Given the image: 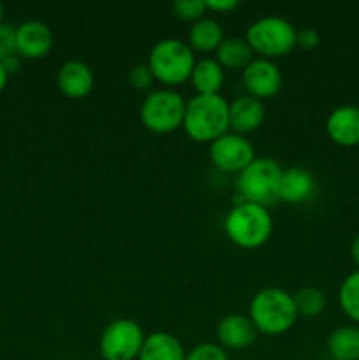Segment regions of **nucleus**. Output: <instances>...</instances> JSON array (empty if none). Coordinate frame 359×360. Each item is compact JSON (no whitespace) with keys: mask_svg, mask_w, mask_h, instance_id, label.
Wrapping results in <instances>:
<instances>
[{"mask_svg":"<svg viewBox=\"0 0 359 360\" xmlns=\"http://www.w3.org/2000/svg\"><path fill=\"white\" fill-rule=\"evenodd\" d=\"M224 232L229 241L245 250L260 248L273 234V217L267 207L245 202L238 197L224 218Z\"/></svg>","mask_w":359,"mask_h":360,"instance_id":"f257e3e1","label":"nucleus"},{"mask_svg":"<svg viewBox=\"0 0 359 360\" xmlns=\"http://www.w3.org/2000/svg\"><path fill=\"white\" fill-rule=\"evenodd\" d=\"M182 127L196 143H213L229 132V102L220 94H196L187 101Z\"/></svg>","mask_w":359,"mask_h":360,"instance_id":"f03ea898","label":"nucleus"},{"mask_svg":"<svg viewBox=\"0 0 359 360\" xmlns=\"http://www.w3.org/2000/svg\"><path fill=\"white\" fill-rule=\"evenodd\" d=\"M248 319L256 326L257 333L266 336L287 333L298 320L294 297L284 288H260L250 301Z\"/></svg>","mask_w":359,"mask_h":360,"instance_id":"7ed1b4c3","label":"nucleus"},{"mask_svg":"<svg viewBox=\"0 0 359 360\" xmlns=\"http://www.w3.org/2000/svg\"><path fill=\"white\" fill-rule=\"evenodd\" d=\"M146 65L150 67L155 81L165 86H176L190 79L196 56L185 41L168 37L155 42L148 55Z\"/></svg>","mask_w":359,"mask_h":360,"instance_id":"20e7f679","label":"nucleus"},{"mask_svg":"<svg viewBox=\"0 0 359 360\" xmlns=\"http://www.w3.org/2000/svg\"><path fill=\"white\" fill-rule=\"evenodd\" d=\"M284 167L271 157H256L236 178L238 197L245 202L271 206L278 200Z\"/></svg>","mask_w":359,"mask_h":360,"instance_id":"39448f33","label":"nucleus"},{"mask_svg":"<svg viewBox=\"0 0 359 360\" xmlns=\"http://www.w3.org/2000/svg\"><path fill=\"white\" fill-rule=\"evenodd\" d=\"M296 32L298 28L289 20L282 16H263L257 18L248 25L245 41L253 53L260 58H278L296 48Z\"/></svg>","mask_w":359,"mask_h":360,"instance_id":"423d86ee","label":"nucleus"},{"mask_svg":"<svg viewBox=\"0 0 359 360\" xmlns=\"http://www.w3.org/2000/svg\"><path fill=\"white\" fill-rule=\"evenodd\" d=\"M187 101L172 88L153 90L141 104V122L150 132L171 134L183 125Z\"/></svg>","mask_w":359,"mask_h":360,"instance_id":"0eeeda50","label":"nucleus"},{"mask_svg":"<svg viewBox=\"0 0 359 360\" xmlns=\"http://www.w3.org/2000/svg\"><path fill=\"white\" fill-rule=\"evenodd\" d=\"M144 333L136 320L116 319L104 327L99 350L104 360H136L144 343Z\"/></svg>","mask_w":359,"mask_h":360,"instance_id":"6e6552de","label":"nucleus"},{"mask_svg":"<svg viewBox=\"0 0 359 360\" xmlns=\"http://www.w3.org/2000/svg\"><path fill=\"white\" fill-rule=\"evenodd\" d=\"M210 158L217 169L222 172H234L239 174L256 158V150L246 136L236 132H225L210 143Z\"/></svg>","mask_w":359,"mask_h":360,"instance_id":"1a4fd4ad","label":"nucleus"},{"mask_svg":"<svg viewBox=\"0 0 359 360\" xmlns=\"http://www.w3.org/2000/svg\"><path fill=\"white\" fill-rule=\"evenodd\" d=\"M241 81L246 94L259 101L275 97L282 88V70L273 60L253 58L241 70Z\"/></svg>","mask_w":359,"mask_h":360,"instance_id":"9d476101","label":"nucleus"},{"mask_svg":"<svg viewBox=\"0 0 359 360\" xmlns=\"http://www.w3.org/2000/svg\"><path fill=\"white\" fill-rule=\"evenodd\" d=\"M53 48V32L44 21L27 20L16 27V55L37 60Z\"/></svg>","mask_w":359,"mask_h":360,"instance_id":"9b49d317","label":"nucleus"},{"mask_svg":"<svg viewBox=\"0 0 359 360\" xmlns=\"http://www.w3.org/2000/svg\"><path fill=\"white\" fill-rule=\"evenodd\" d=\"M257 334L252 320L241 313L225 315L217 326V340L224 350H245L256 343Z\"/></svg>","mask_w":359,"mask_h":360,"instance_id":"f8f14e48","label":"nucleus"},{"mask_svg":"<svg viewBox=\"0 0 359 360\" xmlns=\"http://www.w3.org/2000/svg\"><path fill=\"white\" fill-rule=\"evenodd\" d=\"M326 132L334 144L344 148L359 146V108L338 105L326 120Z\"/></svg>","mask_w":359,"mask_h":360,"instance_id":"ddd939ff","label":"nucleus"},{"mask_svg":"<svg viewBox=\"0 0 359 360\" xmlns=\"http://www.w3.org/2000/svg\"><path fill=\"white\" fill-rule=\"evenodd\" d=\"M266 118V108L263 101L252 97V95H241L229 102V130L236 134L246 136L256 132L263 125Z\"/></svg>","mask_w":359,"mask_h":360,"instance_id":"4468645a","label":"nucleus"},{"mask_svg":"<svg viewBox=\"0 0 359 360\" xmlns=\"http://www.w3.org/2000/svg\"><path fill=\"white\" fill-rule=\"evenodd\" d=\"M317 181L312 172L303 165L284 169L278 188V200L287 204H305L315 195Z\"/></svg>","mask_w":359,"mask_h":360,"instance_id":"2eb2a0df","label":"nucleus"},{"mask_svg":"<svg viewBox=\"0 0 359 360\" xmlns=\"http://www.w3.org/2000/svg\"><path fill=\"white\" fill-rule=\"evenodd\" d=\"M56 83H58L60 91L67 98H74V101L84 98L94 90V70L90 69L88 63L81 62V60H69L58 69Z\"/></svg>","mask_w":359,"mask_h":360,"instance_id":"dca6fc26","label":"nucleus"},{"mask_svg":"<svg viewBox=\"0 0 359 360\" xmlns=\"http://www.w3.org/2000/svg\"><path fill=\"white\" fill-rule=\"evenodd\" d=\"M187 352L176 336L169 333H151L144 338L137 360H185Z\"/></svg>","mask_w":359,"mask_h":360,"instance_id":"f3484780","label":"nucleus"},{"mask_svg":"<svg viewBox=\"0 0 359 360\" xmlns=\"http://www.w3.org/2000/svg\"><path fill=\"white\" fill-rule=\"evenodd\" d=\"M190 83L197 95H218L225 81V70L220 63L213 58L196 60L192 74H190Z\"/></svg>","mask_w":359,"mask_h":360,"instance_id":"a211bd4d","label":"nucleus"},{"mask_svg":"<svg viewBox=\"0 0 359 360\" xmlns=\"http://www.w3.org/2000/svg\"><path fill=\"white\" fill-rule=\"evenodd\" d=\"M224 39V27H222L220 21L211 16H204L196 23H192L187 44L192 48V51L210 53L217 51Z\"/></svg>","mask_w":359,"mask_h":360,"instance_id":"6ab92c4d","label":"nucleus"},{"mask_svg":"<svg viewBox=\"0 0 359 360\" xmlns=\"http://www.w3.org/2000/svg\"><path fill=\"white\" fill-rule=\"evenodd\" d=\"M215 60L224 70H243L253 60V51L245 37H225L215 51Z\"/></svg>","mask_w":359,"mask_h":360,"instance_id":"aec40b11","label":"nucleus"},{"mask_svg":"<svg viewBox=\"0 0 359 360\" xmlns=\"http://www.w3.org/2000/svg\"><path fill=\"white\" fill-rule=\"evenodd\" d=\"M326 347L334 360H359V327H336L327 336Z\"/></svg>","mask_w":359,"mask_h":360,"instance_id":"412c9836","label":"nucleus"},{"mask_svg":"<svg viewBox=\"0 0 359 360\" xmlns=\"http://www.w3.org/2000/svg\"><path fill=\"white\" fill-rule=\"evenodd\" d=\"M338 304L345 316L354 323H359V269L345 276L338 288Z\"/></svg>","mask_w":359,"mask_h":360,"instance_id":"4be33fe9","label":"nucleus"},{"mask_svg":"<svg viewBox=\"0 0 359 360\" xmlns=\"http://www.w3.org/2000/svg\"><path fill=\"white\" fill-rule=\"evenodd\" d=\"M292 297H294L298 316H306V319H313V316L322 315L324 309H326L327 306L326 294L317 287L299 288Z\"/></svg>","mask_w":359,"mask_h":360,"instance_id":"5701e85b","label":"nucleus"},{"mask_svg":"<svg viewBox=\"0 0 359 360\" xmlns=\"http://www.w3.org/2000/svg\"><path fill=\"white\" fill-rule=\"evenodd\" d=\"M172 11L178 18L185 21H199L201 18L206 16V2L204 0H175L172 2Z\"/></svg>","mask_w":359,"mask_h":360,"instance_id":"b1692460","label":"nucleus"},{"mask_svg":"<svg viewBox=\"0 0 359 360\" xmlns=\"http://www.w3.org/2000/svg\"><path fill=\"white\" fill-rule=\"evenodd\" d=\"M185 360H229V355L218 343H201L187 352Z\"/></svg>","mask_w":359,"mask_h":360,"instance_id":"393cba45","label":"nucleus"},{"mask_svg":"<svg viewBox=\"0 0 359 360\" xmlns=\"http://www.w3.org/2000/svg\"><path fill=\"white\" fill-rule=\"evenodd\" d=\"M16 56V28L0 23V62Z\"/></svg>","mask_w":359,"mask_h":360,"instance_id":"a878e982","label":"nucleus"},{"mask_svg":"<svg viewBox=\"0 0 359 360\" xmlns=\"http://www.w3.org/2000/svg\"><path fill=\"white\" fill-rule=\"evenodd\" d=\"M153 81L155 77L146 63H139V65H134L132 69H130L129 83L134 90H148Z\"/></svg>","mask_w":359,"mask_h":360,"instance_id":"bb28decb","label":"nucleus"},{"mask_svg":"<svg viewBox=\"0 0 359 360\" xmlns=\"http://www.w3.org/2000/svg\"><path fill=\"white\" fill-rule=\"evenodd\" d=\"M320 44V35L315 28H301L296 32V46L301 49H313Z\"/></svg>","mask_w":359,"mask_h":360,"instance_id":"cd10ccee","label":"nucleus"},{"mask_svg":"<svg viewBox=\"0 0 359 360\" xmlns=\"http://www.w3.org/2000/svg\"><path fill=\"white\" fill-rule=\"evenodd\" d=\"M206 2V9L211 13H231L232 9L239 6L238 0H204Z\"/></svg>","mask_w":359,"mask_h":360,"instance_id":"c85d7f7f","label":"nucleus"},{"mask_svg":"<svg viewBox=\"0 0 359 360\" xmlns=\"http://www.w3.org/2000/svg\"><path fill=\"white\" fill-rule=\"evenodd\" d=\"M351 257H352V260H354V264L358 266V269H359V236H355L354 241H352Z\"/></svg>","mask_w":359,"mask_h":360,"instance_id":"c756f323","label":"nucleus"},{"mask_svg":"<svg viewBox=\"0 0 359 360\" xmlns=\"http://www.w3.org/2000/svg\"><path fill=\"white\" fill-rule=\"evenodd\" d=\"M7 79H9V72H7V69H6V65H4V62H0V94H2V90H4V88H6Z\"/></svg>","mask_w":359,"mask_h":360,"instance_id":"7c9ffc66","label":"nucleus"},{"mask_svg":"<svg viewBox=\"0 0 359 360\" xmlns=\"http://www.w3.org/2000/svg\"><path fill=\"white\" fill-rule=\"evenodd\" d=\"M2 16H4V6L0 4V23H2Z\"/></svg>","mask_w":359,"mask_h":360,"instance_id":"2f4dec72","label":"nucleus"},{"mask_svg":"<svg viewBox=\"0 0 359 360\" xmlns=\"http://www.w3.org/2000/svg\"><path fill=\"white\" fill-rule=\"evenodd\" d=\"M358 108H359V102H358Z\"/></svg>","mask_w":359,"mask_h":360,"instance_id":"473e14b6","label":"nucleus"}]
</instances>
